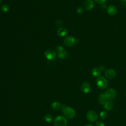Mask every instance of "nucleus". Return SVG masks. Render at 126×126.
Here are the masks:
<instances>
[{
	"label": "nucleus",
	"mask_w": 126,
	"mask_h": 126,
	"mask_svg": "<svg viewBox=\"0 0 126 126\" xmlns=\"http://www.w3.org/2000/svg\"></svg>",
	"instance_id": "29"
},
{
	"label": "nucleus",
	"mask_w": 126,
	"mask_h": 126,
	"mask_svg": "<svg viewBox=\"0 0 126 126\" xmlns=\"http://www.w3.org/2000/svg\"><path fill=\"white\" fill-rule=\"evenodd\" d=\"M63 47L61 45H57V46H56V50H57L58 53H59V52H61V51L63 50Z\"/></svg>",
	"instance_id": "21"
},
{
	"label": "nucleus",
	"mask_w": 126,
	"mask_h": 126,
	"mask_svg": "<svg viewBox=\"0 0 126 126\" xmlns=\"http://www.w3.org/2000/svg\"></svg>",
	"instance_id": "30"
},
{
	"label": "nucleus",
	"mask_w": 126,
	"mask_h": 126,
	"mask_svg": "<svg viewBox=\"0 0 126 126\" xmlns=\"http://www.w3.org/2000/svg\"><path fill=\"white\" fill-rule=\"evenodd\" d=\"M81 90L84 93H88L91 90V85L87 82H84L82 84Z\"/></svg>",
	"instance_id": "12"
},
{
	"label": "nucleus",
	"mask_w": 126,
	"mask_h": 126,
	"mask_svg": "<svg viewBox=\"0 0 126 126\" xmlns=\"http://www.w3.org/2000/svg\"><path fill=\"white\" fill-rule=\"evenodd\" d=\"M44 56L48 60H51L56 58L57 56V53L54 50L50 49L45 51L44 53Z\"/></svg>",
	"instance_id": "7"
},
{
	"label": "nucleus",
	"mask_w": 126,
	"mask_h": 126,
	"mask_svg": "<svg viewBox=\"0 0 126 126\" xmlns=\"http://www.w3.org/2000/svg\"><path fill=\"white\" fill-rule=\"evenodd\" d=\"M84 7L87 10H91L94 7V2L92 0H86L84 3Z\"/></svg>",
	"instance_id": "10"
},
{
	"label": "nucleus",
	"mask_w": 126,
	"mask_h": 126,
	"mask_svg": "<svg viewBox=\"0 0 126 126\" xmlns=\"http://www.w3.org/2000/svg\"><path fill=\"white\" fill-rule=\"evenodd\" d=\"M85 126H93V125H90V124H88V125H85Z\"/></svg>",
	"instance_id": "27"
},
{
	"label": "nucleus",
	"mask_w": 126,
	"mask_h": 126,
	"mask_svg": "<svg viewBox=\"0 0 126 126\" xmlns=\"http://www.w3.org/2000/svg\"><path fill=\"white\" fill-rule=\"evenodd\" d=\"M9 7L8 5H7V4H5L2 5L1 6V9L2 11H3L4 12H7L9 10Z\"/></svg>",
	"instance_id": "20"
},
{
	"label": "nucleus",
	"mask_w": 126,
	"mask_h": 126,
	"mask_svg": "<svg viewBox=\"0 0 126 126\" xmlns=\"http://www.w3.org/2000/svg\"><path fill=\"white\" fill-rule=\"evenodd\" d=\"M77 12L78 13H82L83 12V9H82V8L81 7H79L77 9Z\"/></svg>",
	"instance_id": "26"
},
{
	"label": "nucleus",
	"mask_w": 126,
	"mask_h": 126,
	"mask_svg": "<svg viewBox=\"0 0 126 126\" xmlns=\"http://www.w3.org/2000/svg\"><path fill=\"white\" fill-rule=\"evenodd\" d=\"M67 52L65 50H63L59 53H58V56L59 58L61 59H63L67 57Z\"/></svg>",
	"instance_id": "17"
},
{
	"label": "nucleus",
	"mask_w": 126,
	"mask_h": 126,
	"mask_svg": "<svg viewBox=\"0 0 126 126\" xmlns=\"http://www.w3.org/2000/svg\"><path fill=\"white\" fill-rule=\"evenodd\" d=\"M104 95L107 100L109 101H112L115 99L117 95V93L114 89L110 88L105 91Z\"/></svg>",
	"instance_id": "4"
},
{
	"label": "nucleus",
	"mask_w": 126,
	"mask_h": 126,
	"mask_svg": "<svg viewBox=\"0 0 126 126\" xmlns=\"http://www.w3.org/2000/svg\"><path fill=\"white\" fill-rule=\"evenodd\" d=\"M104 74L107 78L112 79L115 77L116 75V72L113 69L108 68L105 71Z\"/></svg>",
	"instance_id": "8"
},
{
	"label": "nucleus",
	"mask_w": 126,
	"mask_h": 126,
	"mask_svg": "<svg viewBox=\"0 0 126 126\" xmlns=\"http://www.w3.org/2000/svg\"><path fill=\"white\" fill-rule=\"evenodd\" d=\"M94 1L98 4H103L106 0H94Z\"/></svg>",
	"instance_id": "23"
},
{
	"label": "nucleus",
	"mask_w": 126,
	"mask_h": 126,
	"mask_svg": "<svg viewBox=\"0 0 126 126\" xmlns=\"http://www.w3.org/2000/svg\"><path fill=\"white\" fill-rule=\"evenodd\" d=\"M106 11L109 15L114 16L117 13V8L115 5H111L107 7Z\"/></svg>",
	"instance_id": "9"
},
{
	"label": "nucleus",
	"mask_w": 126,
	"mask_h": 126,
	"mask_svg": "<svg viewBox=\"0 0 126 126\" xmlns=\"http://www.w3.org/2000/svg\"><path fill=\"white\" fill-rule=\"evenodd\" d=\"M67 121L65 117L63 116H58L54 120V126H66Z\"/></svg>",
	"instance_id": "2"
},
{
	"label": "nucleus",
	"mask_w": 126,
	"mask_h": 126,
	"mask_svg": "<svg viewBox=\"0 0 126 126\" xmlns=\"http://www.w3.org/2000/svg\"><path fill=\"white\" fill-rule=\"evenodd\" d=\"M2 2V0H0V4Z\"/></svg>",
	"instance_id": "28"
},
{
	"label": "nucleus",
	"mask_w": 126,
	"mask_h": 126,
	"mask_svg": "<svg viewBox=\"0 0 126 126\" xmlns=\"http://www.w3.org/2000/svg\"><path fill=\"white\" fill-rule=\"evenodd\" d=\"M101 72L99 68L95 67L92 70V74L94 77H99L101 75Z\"/></svg>",
	"instance_id": "15"
},
{
	"label": "nucleus",
	"mask_w": 126,
	"mask_h": 126,
	"mask_svg": "<svg viewBox=\"0 0 126 126\" xmlns=\"http://www.w3.org/2000/svg\"><path fill=\"white\" fill-rule=\"evenodd\" d=\"M96 84L98 88L101 90H104L107 87L108 82L105 77L99 76L96 80Z\"/></svg>",
	"instance_id": "3"
},
{
	"label": "nucleus",
	"mask_w": 126,
	"mask_h": 126,
	"mask_svg": "<svg viewBox=\"0 0 126 126\" xmlns=\"http://www.w3.org/2000/svg\"><path fill=\"white\" fill-rule=\"evenodd\" d=\"M44 120L47 123H50L53 121V117L51 114H46L44 117Z\"/></svg>",
	"instance_id": "18"
},
{
	"label": "nucleus",
	"mask_w": 126,
	"mask_h": 126,
	"mask_svg": "<svg viewBox=\"0 0 126 126\" xmlns=\"http://www.w3.org/2000/svg\"></svg>",
	"instance_id": "31"
},
{
	"label": "nucleus",
	"mask_w": 126,
	"mask_h": 126,
	"mask_svg": "<svg viewBox=\"0 0 126 126\" xmlns=\"http://www.w3.org/2000/svg\"><path fill=\"white\" fill-rule=\"evenodd\" d=\"M106 100L107 99L105 96L104 94L101 93L99 94L98 97V101L100 104L104 105V104L106 102Z\"/></svg>",
	"instance_id": "16"
},
{
	"label": "nucleus",
	"mask_w": 126,
	"mask_h": 126,
	"mask_svg": "<svg viewBox=\"0 0 126 126\" xmlns=\"http://www.w3.org/2000/svg\"><path fill=\"white\" fill-rule=\"evenodd\" d=\"M95 126H105L104 124L101 121H97L95 124Z\"/></svg>",
	"instance_id": "22"
},
{
	"label": "nucleus",
	"mask_w": 126,
	"mask_h": 126,
	"mask_svg": "<svg viewBox=\"0 0 126 126\" xmlns=\"http://www.w3.org/2000/svg\"><path fill=\"white\" fill-rule=\"evenodd\" d=\"M52 108L54 110H60L62 108V105L59 101H54L52 103Z\"/></svg>",
	"instance_id": "14"
},
{
	"label": "nucleus",
	"mask_w": 126,
	"mask_h": 126,
	"mask_svg": "<svg viewBox=\"0 0 126 126\" xmlns=\"http://www.w3.org/2000/svg\"><path fill=\"white\" fill-rule=\"evenodd\" d=\"M121 4L123 7L126 8V0H121Z\"/></svg>",
	"instance_id": "24"
},
{
	"label": "nucleus",
	"mask_w": 126,
	"mask_h": 126,
	"mask_svg": "<svg viewBox=\"0 0 126 126\" xmlns=\"http://www.w3.org/2000/svg\"><path fill=\"white\" fill-rule=\"evenodd\" d=\"M63 112L65 117L70 119L73 118L76 115L75 110L70 107H64L63 109Z\"/></svg>",
	"instance_id": "1"
},
{
	"label": "nucleus",
	"mask_w": 126,
	"mask_h": 126,
	"mask_svg": "<svg viewBox=\"0 0 126 126\" xmlns=\"http://www.w3.org/2000/svg\"><path fill=\"white\" fill-rule=\"evenodd\" d=\"M108 116L107 113L106 111H101L100 113H99V118L100 119H102V120H104L106 118H107Z\"/></svg>",
	"instance_id": "19"
},
{
	"label": "nucleus",
	"mask_w": 126,
	"mask_h": 126,
	"mask_svg": "<svg viewBox=\"0 0 126 126\" xmlns=\"http://www.w3.org/2000/svg\"><path fill=\"white\" fill-rule=\"evenodd\" d=\"M78 41V39H76L72 36H69L66 37L63 40V44L67 47H71L74 45Z\"/></svg>",
	"instance_id": "5"
},
{
	"label": "nucleus",
	"mask_w": 126,
	"mask_h": 126,
	"mask_svg": "<svg viewBox=\"0 0 126 126\" xmlns=\"http://www.w3.org/2000/svg\"><path fill=\"white\" fill-rule=\"evenodd\" d=\"M86 118L89 121L94 122L97 120L98 118V115L95 111L90 110L87 113Z\"/></svg>",
	"instance_id": "6"
},
{
	"label": "nucleus",
	"mask_w": 126,
	"mask_h": 126,
	"mask_svg": "<svg viewBox=\"0 0 126 126\" xmlns=\"http://www.w3.org/2000/svg\"><path fill=\"white\" fill-rule=\"evenodd\" d=\"M67 33V30L66 28L63 27H60L57 31V35L60 37H63L66 35Z\"/></svg>",
	"instance_id": "11"
},
{
	"label": "nucleus",
	"mask_w": 126,
	"mask_h": 126,
	"mask_svg": "<svg viewBox=\"0 0 126 126\" xmlns=\"http://www.w3.org/2000/svg\"><path fill=\"white\" fill-rule=\"evenodd\" d=\"M62 24V21L60 20H57L55 22V25L57 27H60Z\"/></svg>",
	"instance_id": "25"
},
{
	"label": "nucleus",
	"mask_w": 126,
	"mask_h": 126,
	"mask_svg": "<svg viewBox=\"0 0 126 126\" xmlns=\"http://www.w3.org/2000/svg\"><path fill=\"white\" fill-rule=\"evenodd\" d=\"M103 106L105 110L108 111H110L113 109L114 107V104L112 101L108 100L106 101V102L104 104Z\"/></svg>",
	"instance_id": "13"
}]
</instances>
